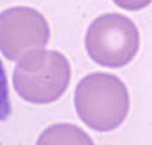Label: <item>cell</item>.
Wrapping results in <instances>:
<instances>
[{"label": "cell", "instance_id": "obj_1", "mask_svg": "<svg viewBox=\"0 0 152 145\" xmlns=\"http://www.w3.org/2000/svg\"><path fill=\"white\" fill-rule=\"evenodd\" d=\"M11 113H12V105H11V96H9V81H7L4 62L0 59V122L7 120Z\"/></svg>", "mask_w": 152, "mask_h": 145}]
</instances>
